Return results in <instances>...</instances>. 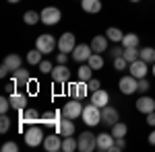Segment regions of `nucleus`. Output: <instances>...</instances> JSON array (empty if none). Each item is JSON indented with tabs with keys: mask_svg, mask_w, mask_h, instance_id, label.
Wrapping results in <instances>:
<instances>
[{
	"mask_svg": "<svg viewBox=\"0 0 155 152\" xmlns=\"http://www.w3.org/2000/svg\"><path fill=\"white\" fill-rule=\"evenodd\" d=\"M85 126L93 128V126H99L101 123V107H97L95 103H89V105L83 107V115H81Z\"/></svg>",
	"mask_w": 155,
	"mask_h": 152,
	"instance_id": "1",
	"label": "nucleus"
},
{
	"mask_svg": "<svg viewBox=\"0 0 155 152\" xmlns=\"http://www.w3.org/2000/svg\"><path fill=\"white\" fill-rule=\"evenodd\" d=\"M44 138H46L44 129L39 128V126H35V123H31L29 128L25 129V144H27V146H31V148L41 146V144H44Z\"/></svg>",
	"mask_w": 155,
	"mask_h": 152,
	"instance_id": "2",
	"label": "nucleus"
},
{
	"mask_svg": "<svg viewBox=\"0 0 155 152\" xmlns=\"http://www.w3.org/2000/svg\"><path fill=\"white\" fill-rule=\"evenodd\" d=\"M83 103H81V99H72L71 101H66L64 107H62V117H68V119H79V117L83 115Z\"/></svg>",
	"mask_w": 155,
	"mask_h": 152,
	"instance_id": "3",
	"label": "nucleus"
},
{
	"mask_svg": "<svg viewBox=\"0 0 155 152\" xmlns=\"http://www.w3.org/2000/svg\"><path fill=\"white\" fill-rule=\"evenodd\" d=\"M35 47L44 56H48L58 47V39H54V35H50V33H44V35H39L35 39Z\"/></svg>",
	"mask_w": 155,
	"mask_h": 152,
	"instance_id": "4",
	"label": "nucleus"
},
{
	"mask_svg": "<svg viewBox=\"0 0 155 152\" xmlns=\"http://www.w3.org/2000/svg\"><path fill=\"white\" fill-rule=\"evenodd\" d=\"M97 148V136L91 132L79 134V150L81 152H93Z\"/></svg>",
	"mask_w": 155,
	"mask_h": 152,
	"instance_id": "5",
	"label": "nucleus"
},
{
	"mask_svg": "<svg viewBox=\"0 0 155 152\" xmlns=\"http://www.w3.org/2000/svg\"><path fill=\"white\" fill-rule=\"evenodd\" d=\"M60 19H62V12H60V8H56V6H46V8L41 11V23L48 25V27L58 25Z\"/></svg>",
	"mask_w": 155,
	"mask_h": 152,
	"instance_id": "6",
	"label": "nucleus"
},
{
	"mask_svg": "<svg viewBox=\"0 0 155 152\" xmlns=\"http://www.w3.org/2000/svg\"><path fill=\"white\" fill-rule=\"evenodd\" d=\"M118 88L122 95H134L137 91H139V78H134L132 74H128V76H122L118 82Z\"/></svg>",
	"mask_w": 155,
	"mask_h": 152,
	"instance_id": "7",
	"label": "nucleus"
},
{
	"mask_svg": "<svg viewBox=\"0 0 155 152\" xmlns=\"http://www.w3.org/2000/svg\"><path fill=\"white\" fill-rule=\"evenodd\" d=\"M71 74H72V72L66 68V64H56L50 76H52V80L56 82V84H68V80H71Z\"/></svg>",
	"mask_w": 155,
	"mask_h": 152,
	"instance_id": "8",
	"label": "nucleus"
},
{
	"mask_svg": "<svg viewBox=\"0 0 155 152\" xmlns=\"http://www.w3.org/2000/svg\"><path fill=\"white\" fill-rule=\"evenodd\" d=\"M91 54H93V49H91V45H87V43H79V45L71 51L72 60H74L77 64H85V62L89 60Z\"/></svg>",
	"mask_w": 155,
	"mask_h": 152,
	"instance_id": "9",
	"label": "nucleus"
},
{
	"mask_svg": "<svg viewBox=\"0 0 155 152\" xmlns=\"http://www.w3.org/2000/svg\"><path fill=\"white\" fill-rule=\"evenodd\" d=\"M74 47H77V37L72 35L71 31H66V33H62V35L58 37V49H60V51L71 54Z\"/></svg>",
	"mask_w": 155,
	"mask_h": 152,
	"instance_id": "10",
	"label": "nucleus"
},
{
	"mask_svg": "<svg viewBox=\"0 0 155 152\" xmlns=\"http://www.w3.org/2000/svg\"><path fill=\"white\" fill-rule=\"evenodd\" d=\"M134 107H137L139 113H145V115H147V113L155 111V99H153V97H149V95H141V97L137 99Z\"/></svg>",
	"mask_w": 155,
	"mask_h": 152,
	"instance_id": "11",
	"label": "nucleus"
},
{
	"mask_svg": "<svg viewBox=\"0 0 155 152\" xmlns=\"http://www.w3.org/2000/svg\"><path fill=\"white\" fill-rule=\"evenodd\" d=\"M116 121H120L118 109H116V107H112V105L101 107V123H106V126H110V128H112Z\"/></svg>",
	"mask_w": 155,
	"mask_h": 152,
	"instance_id": "12",
	"label": "nucleus"
},
{
	"mask_svg": "<svg viewBox=\"0 0 155 152\" xmlns=\"http://www.w3.org/2000/svg\"><path fill=\"white\" fill-rule=\"evenodd\" d=\"M147 72H149V64L143 62L141 58L137 62H132V64H128V74H132L134 78H147Z\"/></svg>",
	"mask_w": 155,
	"mask_h": 152,
	"instance_id": "13",
	"label": "nucleus"
},
{
	"mask_svg": "<svg viewBox=\"0 0 155 152\" xmlns=\"http://www.w3.org/2000/svg\"><path fill=\"white\" fill-rule=\"evenodd\" d=\"M114 142H116V138H114L112 134H107V132L97 134V150L112 152V150H114Z\"/></svg>",
	"mask_w": 155,
	"mask_h": 152,
	"instance_id": "14",
	"label": "nucleus"
},
{
	"mask_svg": "<svg viewBox=\"0 0 155 152\" xmlns=\"http://www.w3.org/2000/svg\"><path fill=\"white\" fill-rule=\"evenodd\" d=\"M44 148L48 152H58L62 150V138H60V134L56 132V134H48L46 138H44V144H41Z\"/></svg>",
	"mask_w": 155,
	"mask_h": 152,
	"instance_id": "15",
	"label": "nucleus"
},
{
	"mask_svg": "<svg viewBox=\"0 0 155 152\" xmlns=\"http://www.w3.org/2000/svg\"><path fill=\"white\" fill-rule=\"evenodd\" d=\"M68 93H71L72 99H81V101H83L85 97L89 95V86H87V82L77 80V82H72L71 86H68Z\"/></svg>",
	"mask_w": 155,
	"mask_h": 152,
	"instance_id": "16",
	"label": "nucleus"
},
{
	"mask_svg": "<svg viewBox=\"0 0 155 152\" xmlns=\"http://www.w3.org/2000/svg\"><path fill=\"white\" fill-rule=\"evenodd\" d=\"M8 99H11V105L15 111H23V109H27V105H29V101H27V95L25 93H19V91H15V93L8 95Z\"/></svg>",
	"mask_w": 155,
	"mask_h": 152,
	"instance_id": "17",
	"label": "nucleus"
},
{
	"mask_svg": "<svg viewBox=\"0 0 155 152\" xmlns=\"http://www.w3.org/2000/svg\"><path fill=\"white\" fill-rule=\"evenodd\" d=\"M12 82L17 84V88L29 86V82H31L29 70H25V68H19V70H15V72H12Z\"/></svg>",
	"mask_w": 155,
	"mask_h": 152,
	"instance_id": "18",
	"label": "nucleus"
},
{
	"mask_svg": "<svg viewBox=\"0 0 155 152\" xmlns=\"http://www.w3.org/2000/svg\"><path fill=\"white\" fill-rule=\"evenodd\" d=\"M19 121H25V123H29V126H31V123H37V121L41 123V115L37 113V109H29V107H27L23 111H19Z\"/></svg>",
	"mask_w": 155,
	"mask_h": 152,
	"instance_id": "19",
	"label": "nucleus"
},
{
	"mask_svg": "<svg viewBox=\"0 0 155 152\" xmlns=\"http://www.w3.org/2000/svg\"><path fill=\"white\" fill-rule=\"evenodd\" d=\"M74 123H72V119L68 117H64V119H60L58 126H56V132H58L62 138H66V136H74Z\"/></svg>",
	"mask_w": 155,
	"mask_h": 152,
	"instance_id": "20",
	"label": "nucleus"
},
{
	"mask_svg": "<svg viewBox=\"0 0 155 152\" xmlns=\"http://www.w3.org/2000/svg\"><path fill=\"white\" fill-rule=\"evenodd\" d=\"M107 43H110V39H107L106 35H95L93 39H91L89 45H91V49H93L95 54H104V51L107 49Z\"/></svg>",
	"mask_w": 155,
	"mask_h": 152,
	"instance_id": "21",
	"label": "nucleus"
},
{
	"mask_svg": "<svg viewBox=\"0 0 155 152\" xmlns=\"http://www.w3.org/2000/svg\"><path fill=\"white\" fill-rule=\"evenodd\" d=\"M91 103H95L97 107H106L110 105V95L104 88H97L95 93H91Z\"/></svg>",
	"mask_w": 155,
	"mask_h": 152,
	"instance_id": "22",
	"label": "nucleus"
},
{
	"mask_svg": "<svg viewBox=\"0 0 155 152\" xmlns=\"http://www.w3.org/2000/svg\"><path fill=\"white\" fill-rule=\"evenodd\" d=\"M2 64H4V66L11 70V74H12L15 70H19V68L23 66V58H21V56H17V54H8V56L4 58Z\"/></svg>",
	"mask_w": 155,
	"mask_h": 152,
	"instance_id": "23",
	"label": "nucleus"
},
{
	"mask_svg": "<svg viewBox=\"0 0 155 152\" xmlns=\"http://www.w3.org/2000/svg\"><path fill=\"white\" fill-rule=\"evenodd\" d=\"M81 8L89 14H95L101 11V0H81Z\"/></svg>",
	"mask_w": 155,
	"mask_h": 152,
	"instance_id": "24",
	"label": "nucleus"
},
{
	"mask_svg": "<svg viewBox=\"0 0 155 152\" xmlns=\"http://www.w3.org/2000/svg\"><path fill=\"white\" fill-rule=\"evenodd\" d=\"M60 111H46L44 115H41V123H46V126H58V121H60Z\"/></svg>",
	"mask_w": 155,
	"mask_h": 152,
	"instance_id": "25",
	"label": "nucleus"
},
{
	"mask_svg": "<svg viewBox=\"0 0 155 152\" xmlns=\"http://www.w3.org/2000/svg\"><path fill=\"white\" fill-rule=\"evenodd\" d=\"M126 134H128V126H126V123L116 121V123L112 126V136H114V138H126Z\"/></svg>",
	"mask_w": 155,
	"mask_h": 152,
	"instance_id": "26",
	"label": "nucleus"
},
{
	"mask_svg": "<svg viewBox=\"0 0 155 152\" xmlns=\"http://www.w3.org/2000/svg\"><path fill=\"white\" fill-rule=\"evenodd\" d=\"M23 21L29 25V27H31V25L41 23V12H37V11H27V12L23 14Z\"/></svg>",
	"mask_w": 155,
	"mask_h": 152,
	"instance_id": "27",
	"label": "nucleus"
},
{
	"mask_svg": "<svg viewBox=\"0 0 155 152\" xmlns=\"http://www.w3.org/2000/svg\"><path fill=\"white\" fill-rule=\"evenodd\" d=\"M139 41H141V39H139L137 33H124V37H122L120 43L124 47H139Z\"/></svg>",
	"mask_w": 155,
	"mask_h": 152,
	"instance_id": "28",
	"label": "nucleus"
},
{
	"mask_svg": "<svg viewBox=\"0 0 155 152\" xmlns=\"http://www.w3.org/2000/svg\"><path fill=\"white\" fill-rule=\"evenodd\" d=\"M122 56L126 58L128 64H132V62H137V60L141 58V49L139 47H124V54Z\"/></svg>",
	"mask_w": 155,
	"mask_h": 152,
	"instance_id": "29",
	"label": "nucleus"
},
{
	"mask_svg": "<svg viewBox=\"0 0 155 152\" xmlns=\"http://www.w3.org/2000/svg\"><path fill=\"white\" fill-rule=\"evenodd\" d=\"M41 56H44V54H41V51H39V49H29V51H27V56H25V58H27V62H29V64H31V66H39V62H41Z\"/></svg>",
	"mask_w": 155,
	"mask_h": 152,
	"instance_id": "30",
	"label": "nucleus"
},
{
	"mask_svg": "<svg viewBox=\"0 0 155 152\" xmlns=\"http://www.w3.org/2000/svg\"><path fill=\"white\" fill-rule=\"evenodd\" d=\"M91 78H93V68L89 64H81L79 66V80L87 82V80H91Z\"/></svg>",
	"mask_w": 155,
	"mask_h": 152,
	"instance_id": "31",
	"label": "nucleus"
},
{
	"mask_svg": "<svg viewBox=\"0 0 155 152\" xmlns=\"http://www.w3.org/2000/svg\"><path fill=\"white\" fill-rule=\"evenodd\" d=\"M106 37L112 41V43H120V41H122V37H124V33L120 31L118 27H110V29L106 31Z\"/></svg>",
	"mask_w": 155,
	"mask_h": 152,
	"instance_id": "32",
	"label": "nucleus"
},
{
	"mask_svg": "<svg viewBox=\"0 0 155 152\" xmlns=\"http://www.w3.org/2000/svg\"><path fill=\"white\" fill-rule=\"evenodd\" d=\"M62 150H64V152H74V150H79V140H74L72 136H66V138L62 140Z\"/></svg>",
	"mask_w": 155,
	"mask_h": 152,
	"instance_id": "33",
	"label": "nucleus"
},
{
	"mask_svg": "<svg viewBox=\"0 0 155 152\" xmlns=\"http://www.w3.org/2000/svg\"><path fill=\"white\" fill-rule=\"evenodd\" d=\"M141 60L153 66L155 64V47H143L141 49Z\"/></svg>",
	"mask_w": 155,
	"mask_h": 152,
	"instance_id": "34",
	"label": "nucleus"
},
{
	"mask_svg": "<svg viewBox=\"0 0 155 152\" xmlns=\"http://www.w3.org/2000/svg\"><path fill=\"white\" fill-rule=\"evenodd\" d=\"M87 64H89L93 70H99V68H104V64H106V62H104V58H101L99 54H95V51H93V54L89 56V60H87Z\"/></svg>",
	"mask_w": 155,
	"mask_h": 152,
	"instance_id": "35",
	"label": "nucleus"
},
{
	"mask_svg": "<svg viewBox=\"0 0 155 152\" xmlns=\"http://www.w3.org/2000/svg\"><path fill=\"white\" fill-rule=\"evenodd\" d=\"M11 109H12L11 99H8L6 95H2V97H0V113H8Z\"/></svg>",
	"mask_w": 155,
	"mask_h": 152,
	"instance_id": "36",
	"label": "nucleus"
},
{
	"mask_svg": "<svg viewBox=\"0 0 155 152\" xmlns=\"http://www.w3.org/2000/svg\"><path fill=\"white\" fill-rule=\"evenodd\" d=\"M11 117L6 115V113H2V117H0V132H2V134H6V132H8V129H11Z\"/></svg>",
	"mask_w": 155,
	"mask_h": 152,
	"instance_id": "37",
	"label": "nucleus"
},
{
	"mask_svg": "<svg viewBox=\"0 0 155 152\" xmlns=\"http://www.w3.org/2000/svg\"><path fill=\"white\" fill-rule=\"evenodd\" d=\"M37 68H39L41 74H52V70H54V66H52V62H50V60H41Z\"/></svg>",
	"mask_w": 155,
	"mask_h": 152,
	"instance_id": "38",
	"label": "nucleus"
},
{
	"mask_svg": "<svg viewBox=\"0 0 155 152\" xmlns=\"http://www.w3.org/2000/svg\"><path fill=\"white\" fill-rule=\"evenodd\" d=\"M114 68H116L118 72L126 70V68H128V62H126V58H124V56H120V58H114Z\"/></svg>",
	"mask_w": 155,
	"mask_h": 152,
	"instance_id": "39",
	"label": "nucleus"
},
{
	"mask_svg": "<svg viewBox=\"0 0 155 152\" xmlns=\"http://www.w3.org/2000/svg\"><path fill=\"white\" fill-rule=\"evenodd\" d=\"M151 88V84H149V80L147 78H139V91L137 93H141V95H145L147 91Z\"/></svg>",
	"mask_w": 155,
	"mask_h": 152,
	"instance_id": "40",
	"label": "nucleus"
},
{
	"mask_svg": "<svg viewBox=\"0 0 155 152\" xmlns=\"http://www.w3.org/2000/svg\"><path fill=\"white\" fill-rule=\"evenodd\" d=\"M87 86H89V93H95L97 88H101V82L97 78H91V80H87Z\"/></svg>",
	"mask_w": 155,
	"mask_h": 152,
	"instance_id": "41",
	"label": "nucleus"
},
{
	"mask_svg": "<svg viewBox=\"0 0 155 152\" xmlns=\"http://www.w3.org/2000/svg\"><path fill=\"white\" fill-rule=\"evenodd\" d=\"M126 148V142H124V138H116V142H114V150L112 152H122Z\"/></svg>",
	"mask_w": 155,
	"mask_h": 152,
	"instance_id": "42",
	"label": "nucleus"
},
{
	"mask_svg": "<svg viewBox=\"0 0 155 152\" xmlns=\"http://www.w3.org/2000/svg\"><path fill=\"white\" fill-rule=\"evenodd\" d=\"M110 54H112V58H120V56L124 54V45H122V43H120V45H114Z\"/></svg>",
	"mask_w": 155,
	"mask_h": 152,
	"instance_id": "43",
	"label": "nucleus"
},
{
	"mask_svg": "<svg viewBox=\"0 0 155 152\" xmlns=\"http://www.w3.org/2000/svg\"><path fill=\"white\" fill-rule=\"evenodd\" d=\"M2 150L4 152H17L19 146H17V142H6V144H2Z\"/></svg>",
	"mask_w": 155,
	"mask_h": 152,
	"instance_id": "44",
	"label": "nucleus"
},
{
	"mask_svg": "<svg viewBox=\"0 0 155 152\" xmlns=\"http://www.w3.org/2000/svg\"><path fill=\"white\" fill-rule=\"evenodd\" d=\"M66 60H68V54L60 51L58 56H56V64H66Z\"/></svg>",
	"mask_w": 155,
	"mask_h": 152,
	"instance_id": "45",
	"label": "nucleus"
},
{
	"mask_svg": "<svg viewBox=\"0 0 155 152\" xmlns=\"http://www.w3.org/2000/svg\"><path fill=\"white\" fill-rule=\"evenodd\" d=\"M147 123H149L151 128H155V111H151V113H147Z\"/></svg>",
	"mask_w": 155,
	"mask_h": 152,
	"instance_id": "46",
	"label": "nucleus"
},
{
	"mask_svg": "<svg viewBox=\"0 0 155 152\" xmlns=\"http://www.w3.org/2000/svg\"><path fill=\"white\" fill-rule=\"evenodd\" d=\"M8 74H11V70H8V68H6V66L2 64V66H0V76L4 78V76H8Z\"/></svg>",
	"mask_w": 155,
	"mask_h": 152,
	"instance_id": "47",
	"label": "nucleus"
},
{
	"mask_svg": "<svg viewBox=\"0 0 155 152\" xmlns=\"http://www.w3.org/2000/svg\"><path fill=\"white\" fill-rule=\"evenodd\" d=\"M149 144H153V146H155V129L149 134Z\"/></svg>",
	"mask_w": 155,
	"mask_h": 152,
	"instance_id": "48",
	"label": "nucleus"
},
{
	"mask_svg": "<svg viewBox=\"0 0 155 152\" xmlns=\"http://www.w3.org/2000/svg\"><path fill=\"white\" fill-rule=\"evenodd\" d=\"M6 2H11V4H15V2H21V0H6Z\"/></svg>",
	"mask_w": 155,
	"mask_h": 152,
	"instance_id": "49",
	"label": "nucleus"
},
{
	"mask_svg": "<svg viewBox=\"0 0 155 152\" xmlns=\"http://www.w3.org/2000/svg\"><path fill=\"white\" fill-rule=\"evenodd\" d=\"M151 72H153V76H155V64H153V70H151Z\"/></svg>",
	"mask_w": 155,
	"mask_h": 152,
	"instance_id": "50",
	"label": "nucleus"
},
{
	"mask_svg": "<svg viewBox=\"0 0 155 152\" xmlns=\"http://www.w3.org/2000/svg\"><path fill=\"white\" fill-rule=\"evenodd\" d=\"M130 2H141V0H130Z\"/></svg>",
	"mask_w": 155,
	"mask_h": 152,
	"instance_id": "51",
	"label": "nucleus"
}]
</instances>
